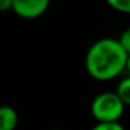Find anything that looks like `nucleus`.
<instances>
[{
    "label": "nucleus",
    "mask_w": 130,
    "mask_h": 130,
    "mask_svg": "<svg viewBox=\"0 0 130 130\" xmlns=\"http://www.w3.org/2000/svg\"><path fill=\"white\" fill-rule=\"evenodd\" d=\"M110 9L123 14H130V0H105Z\"/></svg>",
    "instance_id": "nucleus-6"
},
{
    "label": "nucleus",
    "mask_w": 130,
    "mask_h": 130,
    "mask_svg": "<svg viewBox=\"0 0 130 130\" xmlns=\"http://www.w3.org/2000/svg\"><path fill=\"white\" fill-rule=\"evenodd\" d=\"M51 0H13V11L24 20L39 18L49 9Z\"/></svg>",
    "instance_id": "nucleus-3"
},
{
    "label": "nucleus",
    "mask_w": 130,
    "mask_h": 130,
    "mask_svg": "<svg viewBox=\"0 0 130 130\" xmlns=\"http://www.w3.org/2000/svg\"><path fill=\"white\" fill-rule=\"evenodd\" d=\"M124 104L118 95V92H101L94 98L91 104V113L96 122H106V120H119L123 116Z\"/></svg>",
    "instance_id": "nucleus-2"
},
{
    "label": "nucleus",
    "mask_w": 130,
    "mask_h": 130,
    "mask_svg": "<svg viewBox=\"0 0 130 130\" xmlns=\"http://www.w3.org/2000/svg\"><path fill=\"white\" fill-rule=\"evenodd\" d=\"M116 92H118V95L120 96V99L124 104L130 105V76H127L126 78H123L119 83Z\"/></svg>",
    "instance_id": "nucleus-5"
},
{
    "label": "nucleus",
    "mask_w": 130,
    "mask_h": 130,
    "mask_svg": "<svg viewBox=\"0 0 130 130\" xmlns=\"http://www.w3.org/2000/svg\"><path fill=\"white\" fill-rule=\"evenodd\" d=\"M126 70L129 71V74H130V53H129V57H127V64H126Z\"/></svg>",
    "instance_id": "nucleus-10"
},
{
    "label": "nucleus",
    "mask_w": 130,
    "mask_h": 130,
    "mask_svg": "<svg viewBox=\"0 0 130 130\" xmlns=\"http://www.w3.org/2000/svg\"><path fill=\"white\" fill-rule=\"evenodd\" d=\"M119 42H120L122 46L126 49L127 53H130V27L126 28L123 32H122L120 38H119Z\"/></svg>",
    "instance_id": "nucleus-8"
},
{
    "label": "nucleus",
    "mask_w": 130,
    "mask_h": 130,
    "mask_svg": "<svg viewBox=\"0 0 130 130\" xmlns=\"http://www.w3.org/2000/svg\"><path fill=\"white\" fill-rule=\"evenodd\" d=\"M129 53L119 39L102 38L90 46L85 55V69L96 81H110L126 70Z\"/></svg>",
    "instance_id": "nucleus-1"
},
{
    "label": "nucleus",
    "mask_w": 130,
    "mask_h": 130,
    "mask_svg": "<svg viewBox=\"0 0 130 130\" xmlns=\"http://www.w3.org/2000/svg\"><path fill=\"white\" fill-rule=\"evenodd\" d=\"M95 130H123V124L119 123V120H106V122H96L94 126Z\"/></svg>",
    "instance_id": "nucleus-7"
},
{
    "label": "nucleus",
    "mask_w": 130,
    "mask_h": 130,
    "mask_svg": "<svg viewBox=\"0 0 130 130\" xmlns=\"http://www.w3.org/2000/svg\"><path fill=\"white\" fill-rule=\"evenodd\" d=\"M18 124V113L14 108L0 106V130H14Z\"/></svg>",
    "instance_id": "nucleus-4"
},
{
    "label": "nucleus",
    "mask_w": 130,
    "mask_h": 130,
    "mask_svg": "<svg viewBox=\"0 0 130 130\" xmlns=\"http://www.w3.org/2000/svg\"><path fill=\"white\" fill-rule=\"evenodd\" d=\"M13 10V0H0V13Z\"/></svg>",
    "instance_id": "nucleus-9"
}]
</instances>
